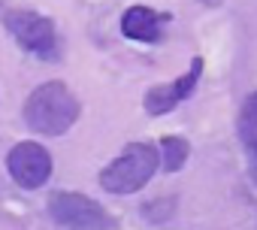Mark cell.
<instances>
[{
    "mask_svg": "<svg viewBox=\"0 0 257 230\" xmlns=\"http://www.w3.org/2000/svg\"><path fill=\"white\" fill-rule=\"evenodd\" d=\"M79 119V100L64 82H46L37 91H31L25 103V122L31 131L43 137H61L67 134Z\"/></svg>",
    "mask_w": 257,
    "mask_h": 230,
    "instance_id": "obj_1",
    "label": "cell"
},
{
    "mask_svg": "<svg viewBox=\"0 0 257 230\" xmlns=\"http://www.w3.org/2000/svg\"><path fill=\"white\" fill-rule=\"evenodd\" d=\"M158 164L161 158L152 143H131L100 173V185L112 194H134L155 176Z\"/></svg>",
    "mask_w": 257,
    "mask_h": 230,
    "instance_id": "obj_2",
    "label": "cell"
},
{
    "mask_svg": "<svg viewBox=\"0 0 257 230\" xmlns=\"http://www.w3.org/2000/svg\"><path fill=\"white\" fill-rule=\"evenodd\" d=\"M49 212L58 224L70 227V230H112L115 221L109 218V212L94 203L85 194H73V191H58L49 197Z\"/></svg>",
    "mask_w": 257,
    "mask_h": 230,
    "instance_id": "obj_3",
    "label": "cell"
},
{
    "mask_svg": "<svg viewBox=\"0 0 257 230\" xmlns=\"http://www.w3.org/2000/svg\"><path fill=\"white\" fill-rule=\"evenodd\" d=\"M7 28L19 40V46L28 49L31 55H37V58L58 55V34L46 16L31 13V10H16V13H7Z\"/></svg>",
    "mask_w": 257,
    "mask_h": 230,
    "instance_id": "obj_4",
    "label": "cell"
},
{
    "mask_svg": "<svg viewBox=\"0 0 257 230\" xmlns=\"http://www.w3.org/2000/svg\"><path fill=\"white\" fill-rule=\"evenodd\" d=\"M7 167L22 188H40L52 176V158L40 143H19L7 158Z\"/></svg>",
    "mask_w": 257,
    "mask_h": 230,
    "instance_id": "obj_5",
    "label": "cell"
},
{
    "mask_svg": "<svg viewBox=\"0 0 257 230\" xmlns=\"http://www.w3.org/2000/svg\"><path fill=\"white\" fill-rule=\"evenodd\" d=\"M200 73H203V61L194 58V64H191V70H188L185 76H179L173 85H158V88H152V91L146 94V112H149V115H164V112L176 109L185 97H191V91H194Z\"/></svg>",
    "mask_w": 257,
    "mask_h": 230,
    "instance_id": "obj_6",
    "label": "cell"
},
{
    "mask_svg": "<svg viewBox=\"0 0 257 230\" xmlns=\"http://www.w3.org/2000/svg\"><path fill=\"white\" fill-rule=\"evenodd\" d=\"M121 31H124V37H131L137 43H158L161 31H164V16H158L155 10H146V7H131L121 19Z\"/></svg>",
    "mask_w": 257,
    "mask_h": 230,
    "instance_id": "obj_7",
    "label": "cell"
},
{
    "mask_svg": "<svg viewBox=\"0 0 257 230\" xmlns=\"http://www.w3.org/2000/svg\"><path fill=\"white\" fill-rule=\"evenodd\" d=\"M239 137H242L245 155L251 161V173L257 179V94H251L239 112Z\"/></svg>",
    "mask_w": 257,
    "mask_h": 230,
    "instance_id": "obj_8",
    "label": "cell"
},
{
    "mask_svg": "<svg viewBox=\"0 0 257 230\" xmlns=\"http://www.w3.org/2000/svg\"><path fill=\"white\" fill-rule=\"evenodd\" d=\"M161 149H164V170H167V173L182 170V164H185L188 155H191V146H188L182 137H164Z\"/></svg>",
    "mask_w": 257,
    "mask_h": 230,
    "instance_id": "obj_9",
    "label": "cell"
}]
</instances>
